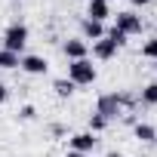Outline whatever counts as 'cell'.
<instances>
[{
    "label": "cell",
    "instance_id": "obj_1",
    "mask_svg": "<svg viewBox=\"0 0 157 157\" xmlns=\"http://www.w3.org/2000/svg\"><path fill=\"white\" fill-rule=\"evenodd\" d=\"M96 77H99V71L90 59H77L68 65V80L74 86H90V83H96Z\"/></svg>",
    "mask_w": 157,
    "mask_h": 157
},
{
    "label": "cell",
    "instance_id": "obj_2",
    "mask_svg": "<svg viewBox=\"0 0 157 157\" xmlns=\"http://www.w3.org/2000/svg\"><path fill=\"white\" fill-rule=\"evenodd\" d=\"M25 43H28V28H25L22 22H13V25L3 31V49H10V52H19V56H22Z\"/></svg>",
    "mask_w": 157,
    "mask_h": 157
},
{
    "label": "cell",
    "instance_id": "obj_3",
    "mask_svg": "<svg viewBox=\"0 0 157 157\" xmlns=\"http://www.w3.org/2000/svg\"><path fill=\"white\" fill-rule=\"evenodd\" d=\"M114 28H117L120 34H126V37H132V34H142V16H136L132 10H123V13H117V19H114Z\"/></svg>",
    "mask_w": 157,
    "mask_h": 157
},
{
    "label": "cell",
    "instance_id": "obj_4",
    "mask_svg": "<svg viewBox=\"0 0 157 157\" xmlns=\"http://www.w3.org/2000/svg\"><path fill=\"white\" fill-rule=\"evenodd\" d=\"M120 93H105V96H99V102H96V114H102V117H117L120 114Z\"/></svg>",
    "mask_w": 157,
    "mask_h": 157
},
{
    "label": "cell",
    "instance_id": "obj_5",
    "mask_svg": "<svg viewBox=\"0 0 157 157\" xmlns=\"http://www.w3.org/2000/svg\"><path fill=\"white\" fill-rule=\"evenodd\" d=\"M68 145H71V151H77V154H93L96 151V145H99V139H96V132H74L71 139H68Z\"/></svg>",
    "mask_w": 157,
    "mask_h": 157
},
{
    "label": "cell",
    "instance_id": "obj_6",
    "mask_svg": "<svg viewBox=\"0 0 157 157\" xmlns=\"http://www.w3.org/2000/svg\"><path fill=\"white\" fill-rule=\"evenodd\" d=\"M19 68H22L25 74H34V77H37V74H46V71H49V62H46L43 56H22V59H19Z\"/></svg>",
    "mask_w": 157,
    "mask_h": 157
},
{
    "label": "cell",
    "instance_id": "obj_7",
    "mask_svg": "<svg viewBox=\"0 0 157 157\" xmlns=\"http://www.w3.org/2000/svg\"><path fill=\"white\" fill-rule=\"evenodd\" d=\"M80 31H83V40H102L105 37V22H96V19H83L80 22Z\"/></svg>",
    "mask_w": 157,
    "mask_h": 157
},
{
    "label": "cell",
    "instance_id": "obj_8",
    "mask_svg": "<svg viewBox=\"0 0 157 157\" xmlns=\"http://www.w3.org/2000/svg\"><path fill=\"white\" fill-rule=\"evenodd\" d=\"M117 49H120V46H117L111 37H102V40H96V43H93V56H96V59H102V62H108Z\"/></svg>",
    "mask_w": 157,
    "mask_h": 157
},
{
    "label": "cell",
    "instance_id": "obj_9",
    "mask_svg": "<svg viewBox=\"0 0 157 157\" xmlns=\"http://www.w3.org/2000/svg\"><path fill=\"white\" fill-rule=\"evenodd\" d=\"M108 16H111V3H108V0H90V6H86V19L105 22Z\"/></svg>",
    "mask_w": 157,
    "mask_h": 157
},
{
    "label": "cell",
    "instance_id": "obj_10",
    "mask_svg": "<svg viewBox=\"0 0 157 157\" xmlns=\"http://www.w3.org/2000/svg\"><path fill=\"white\" fill-rule=\"evenodd\" d=\"M86 52H90V43H86V40H65V56H68L71 62L86 59Z\"/></svg>",
    "mask_w": 157,
    "mask_h": 157
},
{
    "label": "cell",
    "instance_id": "obj_11",
    "mask_svg": "<svg viewBox=\"0 0 157 157\" xmlns=\"http://www.w3.org/2000/svg\"><path fill=\"white\" fill-rule=\"evenodd\" d=\"M52 90H56L59 99H68V96L74 93V83L68 80V77H56V80H52Z\"/></svg>",
    "mask_w": 157,
    "mask_h": 157
},
{
    "label": "cell",
    "instance_id": "obj_12",
    "mask_svg": "<svg viewBox=\"0 0 157 157\" xmlns=\"http://www.w3.org/2000/svg\"><path fill=\"white\" fill-rule=\"evenodd\" d=\"M136 139L139 142H157V129L151 123H136Z\"/></svg>",
    "mask_w": 157,
    "mask_h": 157
},
{
    "label": "cell",
    "instance_id": "obj_13",
    "mask_svg": "<svg viewBox=\"0 0 157 157\" xmlns=\"http://www.w3.org/2000/svg\"><path fill=\"white\" fill-rule=\"evenodd\" d=\"M19 52H10V49H0V68H6V71H13V68H19Z\"/></svg>",
    "mask_w": 157,
    "mask_h": 157
},
{
    "label": "cell",
    "instance_id": "obj_14",
    "mask_svg": "<svg viewBox=\"0 0 157 157\" xmlns=\"http://www.w3.org/2000/svg\"><path fill=\"white\" fill-rule=\"evenodd\" d=\"M108 123H111L108 117H102V114H90V132H96V136H99V132H105V129H108Z\"/></svg>",
    "mask_w": 157,
    "mask_h": 157
},
{
    "label": "cell",
    "instance_id": "obj_15",
    "mask_svg": "<svg viewBox=\"0 0 157 157\" xmlns=\"http://www.w3.org/2000/svg\"><path fill=\"white\" fill-rule=\"evenodd\" d=\"M142 102H145V105H157V83H148V86L142 90Z\"/></svg>",
    "mask_w": 157,
    "mask_h": 157
},
{
    "label": "cell",
    "instance_id": "obj_16",
    "mask_svg": "<svg viewBox=\"0 0 157 157\" xmlns=\"http://www.w3.org/2000/svg\"><path fill=\"white\" fill-rule=\"evenodd\" d=\"M142 56H145V59H154V62H157V37H151V40H148V43L142 46Z\"/></svg>",
    "mask_w": 157,
    "mask_h": 157
},
{
    "label": "cell",
    "instance_id": "obj_17",
    "mask_svg": "<svg viewBox=\"0 0 157 157\" xmlns=\"http://www.w3.org/2000/svg\"><path fill=\"white\" fill-rule=\"evenodd\" d=\"M105 37H111L117 46H123V43H126V34H120L117 28H108V31H105Z\"/></svg>",
    "mask_w": 157,
    "mask_h": 157
},
{
    "label": "cell",
    "instance_id": "obj_18",
    "mask_svg": "<svg viewBox=\"0 0 157 157\" xmlns=\"http://www.w3.org/2000/svg\"><path fill=\"white\" fill-rule=\"evenodd\" d=\"M19 117H22V120H34V117H37V108H34V105H22V108H19Z\"/></svg>",
    "mask_w": 157,
    "mask_h": 157
},
{
    "label": "cell",
    "instance_id": "obj_19",
    "mask_svg": "<svg viewBox=\"0 0 157 157\" xmlns=\"http://www.w3.org/2000/svg\"><path fill=\"white\" fill-rule=\"evenodd\" d=\"M6 96H10V90H6V83H3V80H0V105L6 102Z\"/></svg>",
    "mask_w": 157,
    "mask_h": 157
},
{
    "label": "cell",
    "instance_id": "obj_20",
    "mask_svg": "<svg viewBox=\"0 0 157 157\" xmlns=\"http://www.w3.org/2000/svg\"><path fill=\"white\" fill-rule=\"evenodd\" d=\"M151 0H132V6H148Z\"/></svg>",
    "mask_w": 157,
    "mask_h": 157
},
{
    "label": "cell",
    "instance_id": "obj_21",
    "mask_svg": "<svg viewBox=\"0 0 157 157\" xmlns=\"http://www.w3.org/2000/svg\"><path fill=\"white\" fill-rule=\"evenodd\" d=\"M68 157H93V154H77V151H68Z\"/></svg>",
    "mask_w": 157,
    "mask_h": 157
},
{
    "label": "cell",
    "instance_id": "obj_22",
    "mask_svg": "<svg viewBox=\"0 0 157 157\" xmlns=\"http://www.w3.org/2000/svg\"><path fill=\"white\" fill-rule=\"evenodd\" d=\"M108 157H123V154H120V151H111V154H108Z\"/></svg>",
    "mask_w": 157,
    "mask_h": 157
},
{
    "label": "cell",
    "instance_id": "obj_23",
    "mask_svg": "<svg viewBox=\"0 0 157 157\" xmlns=\"http://www.w3.org/2000/svg\"><path fill=\"white\" fill-rule=\"evenodd\" d=\"M108 3H111V0H108Z\"/></svg>",
    "mask_w": 157,
    "mask_h": 157
}]
</instances>
